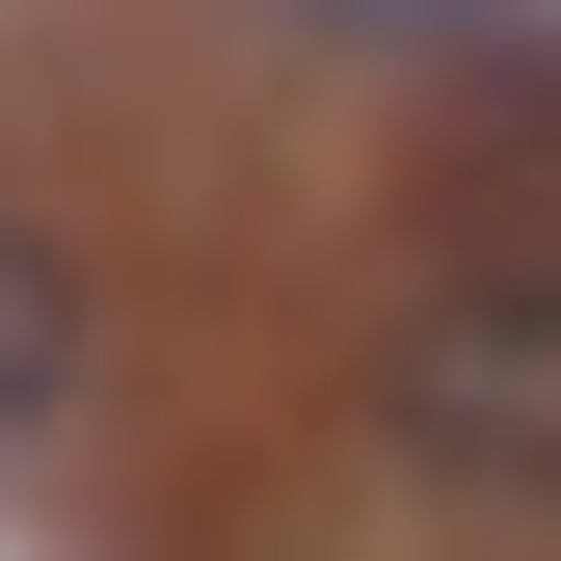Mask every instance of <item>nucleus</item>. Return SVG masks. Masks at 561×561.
<instances>
[{
  "label": "nucleus",
  "mask_w": 561,
  "mask_h": 561,
  "mask_svg": "<svg viewBox=\"0 0 561 561\" xmlns=\"http://www.w3.org/2000/svg\"><path fill=\"white\" fill-rule=\"evenodd\" d=\"M508 161H535V187H561V54H508Z\"/></svg>",
  "instance_id": "obj_3"
},
{
  "label": "nucleus",
  "mask_w": 561,
  "mask_h": 561,
  "mask_svg": "<svg viewBox=\"0 0 561 561\" xmlns=\"http://www.w3.org/2000/svg\"><path fill=\"white\" fill-rule=\"evenodd\" d=\"M375 27H455V0H375Z\"/></svg>",
  "instance_id": "obj_4"
},
{
  "label": "nucleus",
  "mask_w": 561,
  "mask_h": 561,
  "mask_svg": "<svg viewBox=\"0 0 561 561\" xmlns=\"http://www.w3.org/2000/svg\"><path fill=\"white\" fill-rule=\"evenodd\" d=\"M375 401H401V455H455V481H561V241L535 267H455Z\"/></svg>",
  "instance_id": "obj_1"
},
{
  "label": "nucleus",
  "mask_w": 561,
  "mask_h": 561,
  "mask_svg": "<svg viewBox=\"0 0 561 561\" xmlns=\"http://www.w3.org/2000/svg\"><path fill=\"white\" fill-rule=\"evenodd\" d=\"M54 401H81V267H54L27 215H0V455H27Z\"/></svg>",
  "instance_id": "obj_2"
}]
</instances>
